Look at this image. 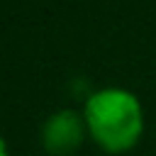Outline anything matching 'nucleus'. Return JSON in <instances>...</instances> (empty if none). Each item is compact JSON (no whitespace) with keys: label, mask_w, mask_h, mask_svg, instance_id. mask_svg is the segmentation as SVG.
Returning a JSON list of instances; mask_svg holds the SVG:
<instances>
[{"label":"nucleus","mask_w":156,"mask_h":156,"mask_svg":"<svg viewBox=\"0 0 156 156\" xmlns=\"http://www.w3.org/2000/svg\"><path fill=\"white\" fill-rule=\"evenodd\" d=\"M88 136L107 154L132 151L144 134V110L134 93L124 88H100L83 105Z\"/></svg>","instance_id":"obj_1"},{"label":"nucleus","mask_w":156,"mask_h":156,"mask_svg":"<svg viewBox=\"0 0 156 156\" xmlns=\"http://www.w3.org/2000/svg\"><path fill=\"white\" fill-rule=\"evenodd\" d=\"M88 134L83 112L76 110H58L54 112L41 127V144L54 156H68L80 149Z\"/></svg>","instance_id":"obj_2"},{"label":"nucleus","mask_w":156,"mask_h":156,"mask_svg":"<svg viewBox=\"0 0 156 156\" xmlns=\"http://www.w3.org/2000/svg\"><path fill=\"white\" fill-rule=\"evenodd\" d=\"M0 156H10V154H7V144H5L2 136H0Z\"/></svg>","instance_id":"obj_3"}]
</instances>
